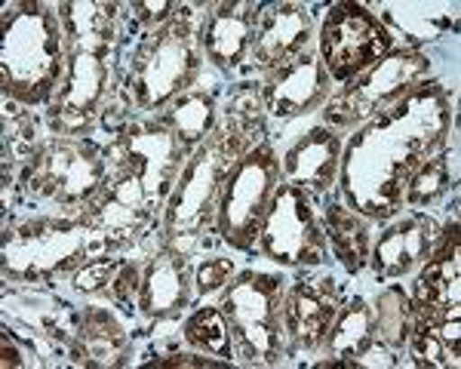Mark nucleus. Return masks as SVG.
Wrapping results in <instances>:
<instances>
[{"instance_id":"10","label":"nucleus","mask_w":461,"mask_h":369,"mask_svg":"<svg viewBox=\"0 0 461 369\" xmlns=\"http://www.w3.org/2000/svg\"><path fill=\"white\" fill-rule=\"evenodd\" d=\"M440 176H443V166L434 164V166H430V173H425L419 182H415L412 197H425V194L430 197V194H437V191H440V184H437V182H440Z\"/></svg>"},{"instance_id":"11","label":"nucleus","mask_w":461,"mask_h":369,"mask_svg":"<svg viewBox=\"0 0 461 369\" xmlns=\"http://www.w3.org/2000/svg\"><path fill=\"white\" fill-rule=\"evenodd\" d=\"M225 274H228V262H210L200 271V286L203 290H215L219 284H225Z\"/></svg>"},{"instance_id":"9","label":"nucleus","mask_w":461,"mask_h":369,"mask_svg":"<svg viewBox=\"0 0 461 369\" xmlns=\"http://www.w3.org/2000/svg\"><path fill=\"white\" fill-rule=\"evenodd\" d=\"M188 336H191V342L206 345V351L228 354V327L215 311L197 314L194 320H191V327H188Z\"/></svg>"},{"instance_id":"3","label":"nucleus","mask_w":461,"mask_h":369,"mask_svg":"<svg viewBox=\"0 0 461 369\" xmlns=\"http://www.w3.org/2000/svg\"><path fill=\"white\" fill-rule=\"evenodd\" d=\"M304 34H308V16L299 6H274L262 22V37L256 43V53L265 62H280L293 50L302 47Z\"/></svg>"},{"instance_id":"12","label":"nucleus","mask_w":461,"mask_h":369,"mask_svg":"<svg viewBox=\"0 0 461 369\" xmlns=\"http://www.w3.org/2000/svg\"><path fill=\"white\" fill-rule=\"evenodd\" d=\"M108 274H111L108 265H95V268H89L77 277V286L80 290H95L99 284H108Z\"/></svg>"},{"instance_id":"2","label":"nucleus","mask_w":461,"mask_h":369,"mask_svg":"<svg viewBox=\"0 0 461 369\" xmlns=\"http://www.w3.org/2000/svg\"><path fill=\"white\" fill-rule=\"evenodd\" d=\"M271 173H274L271 154L258 151L240 166V173H237V179H234V188L228 191L225 225L230 231L228 238H234L237 243H247V238H252V231H256L258 212H262V206H265Z\"/></svg>"},{"instance_id":"7","label":"nucleus","mask_w":461,"mask_h":369,"mask_svg":"<svg viewBox=\"0 0 461 369\" xmlns=\"http://www.w3.org/2000/svg\"><path fill=\"white\" fill-rule=\"evenodd\" d=\"M330 234H332V243L341 253L351 268H357L363 258V249H366V234H363V225L357 221L354 216H348L341 206H336L330 216Z\"/></svg>"},{"instance_id":"8","label":"nucleus","mask_w":461,"mask_h":369,"mask_svg":"<svg viewBox=\"0 0 461 369\" xmlns=\"http://www.w3.org/2000/svg\"><path fill=\"white\" fill-rule=\"evenodd\" d=\"M421 249V234L419 225H403L397 231H391L382 243V265L384 271H403L412 265V258Z\"/></svg>"},{"instance_id":"6","label":"nucleus","mask_w":461,"mask_h":369,"mask_svg":"<svg viewBox=\"0 0 461 369\" xmlns=\"http://www.w3.org/2000/svg\"><path fill=\"white\" fill-rule=\"evenodd\" d=\"M249 25H252V19L243 16V13H237V10L219 13V16L212 19V28H210L212 56L219 58V62H234V58L240 56L243 43H247V37H249Z\"/></svg>"},{"instance_id":"4","label":"nucleus","mask_w":461,"mask_h":369,"mask_svg":"<svg viewBox=\"0 0 461 369\" xmlns=\"http://www.w3.org/2000/svg\"><path fill=\"white\" fill-rule=\"evenodd\" d=\"M332 320V305L326 295H320L317 290H302L295 292V299L289 302V327L293 332H299L308 342H317L323 336L326 323Z\"/></svg>"},{"instance_id":"5","label":"nucleus","mask_w":461,"mask_h":369,"mask_svg":"<svg viewBox=\"0 0 461 369\" xmlns=\"http://www.w3.org/2000/svg\"><path fill=\"white\" fill-rule=\"evenodd\" d=\"M317 93V68L308 56L293 62L284 71L277 84V114H293L302 105H308Z\"/></svg>"},{"instance_id":"13","label":"nucleus","mask_w":461,"mask_h":369,"mask_svg":"<svg viewBox=\"0 0 461 369\" xmlns=\"http://www.w3.org/2000/svg\"><path fill=\"white\" fill-rule=\"evenodd\" d=\"M130 290H136V271L126 268L121 274V280H117L114 292H117V299H130Z\"/></svg>"},{"instance_id":"1","label":"nucleus","mask_w":461,"mask_h":369,"mask_svg":"<svg viewBox=\"0 0 461 369\" xmlns=\"http://www.w3.org/2000/svg\"><path fill=\"white\" fill-rule=\"evenodd\" d=\"M388 50V34L360 6H339L323 25V56L336 77L360 74Z\"/></svg>"}]
</instances>
